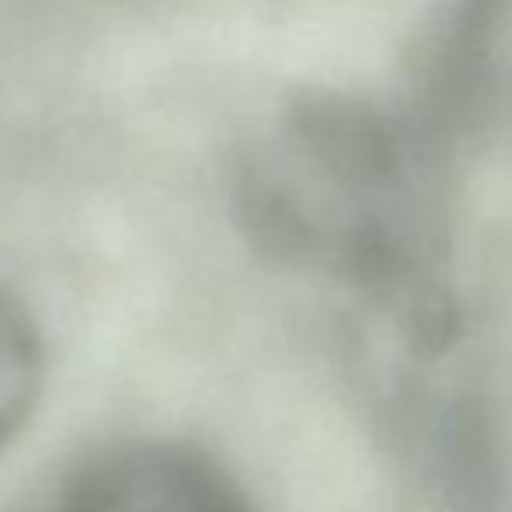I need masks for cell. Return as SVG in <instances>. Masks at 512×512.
<instances>
[{
    "label": "cell",
    "instance_id": "1",
    "mask_svg": "<svg viewBox=\"0 0 512 512\" xmlns=\"http://www.w3.org/2000/svg\"><path fill=\"white\" fill-rule=\"evenodd\" d=\"M53 512H255L216 460L178 443H136L91 460Z\"/></svg>",
    "mask_w": 512,
    "mask_h": 512
},
{
    "label": "cell",
    "instance_id": "2",
    "mask_svg": "<svg viewBox=\"0 0 512 512\" xmlns=\"http://www.w3.org/2000/svg\"><path fill=\"white\" fill-rule=\"evenodd\" d=\"M42 342L32 314L0 286V457L21 436L39 401Z\"/></svg>",
    "mask_w": 512,
    "mask_h": 512
}]
</instances>
